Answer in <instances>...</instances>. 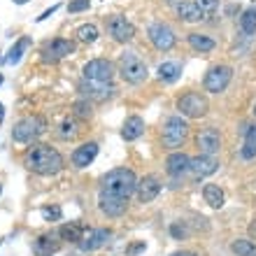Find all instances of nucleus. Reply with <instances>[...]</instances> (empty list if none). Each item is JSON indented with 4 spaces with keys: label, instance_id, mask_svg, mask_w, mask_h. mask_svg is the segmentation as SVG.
<instances>
[{
    "label": "nucleus",
    "instance_id": "nucleus-1",
    "mask_svg": "<svg viewBox=\"0 0 256 256\" xmlns=\"http://www.w3.org/2000/svg\"><path fill=\"white\" fill-rule=\"evenodd\" d=\"M24 163L28 170H33L38 175H56L63 168V156L52 144H35L26 152Z\"/></svg>",
    "mask_w": 256,
    "mask_h": 256
},
{
    "label": "nucleus",
    "instance_id": "nucleus-2",
    "mask_svg": "<svg viewBox=\"0 0 256 256\" xmlns=\"http://www.w3.org/2000/svg\"><path fill=\"white\" fill-rule=\"evenodd\" d=\"M135 189H138V177H135L133 170L114 168L102 177L100 194H108V196H114V198H122V200H128V198L135 194Z\"/></svg>",
    "mask_w": 256,
    "mask_h": 256
},
{
    "label": "nucleus",
    "instance_id": "nucleus-3",
    "mask_svg": "<svg viewBox=\"0 0 256 256\" xmlns=\"http://www.w3.org/2000/svg\"><path fill=\"white\" fill-rule=\"evenodd\" d=\"M119 72H122L124 82H128V84H142L147 80L149 70H147V63L142 61L135 52H124L119 56Z\"/></svg>",
    "mask_w": 256,
    "mask_h": 256
},
{
    "label": "nucleus",
    "instance_id": "nucleus-4",
    "mask_svg": "<svg viewBox=\"0 0 256 256\" xmlns=\"http://www.w3.org/2000/svg\"><path fill=\"white\" fill-rule=\"evenodd\" d=\"M44 130H47V122H44L42 116H24V119L12 128V138H14V142L28 144V142L38 140Z\"/></svg>",
    "mask_w": 256,
    "mask_h": 256
},
{
    "label": "nucleus",
    "instance_id": "nucleus-5",
    "mask_svg": "<svg viewBox=\"0 0 256 256\" xmlns=\"http://www.w3.org/2000/svg\"><path fill=\"white\" fill-rule=\"evenodd\" d=\"M186 135H189V124H186V119H182V114L170 116L168 122H166V126H163V144L170 149L182 147L184 140H186Z\"/></svg>",
    "mask_w": 256,
    "mask_h": 256
},
{
    "label": "nucleus",
    "instance_id": "nucleus-6",
    "mask_svg": "<svg viewBox=\"0 0 256 256\" xmlns=\"http://www.w3.org/2000/svg\"><path fill=\"white\" fill-rule=\"evenodd\" d=\"M177 110H180L182 116H186V119H200V116L208 114L210 102L205 96L196 94V91H189V94H184L182 98L177 100Z\"/></svg>",
    "mask_w": 256,
    "mask_h": 256
},
{
    "label": "nucleus",
    "instance_id": "nucleus-7",
    "mask_svg": "<svg viewBox=\"0 0 256 256\" xmlns=\"http://www.w3.org/2000/svg\"><path fill=\"white\" fill-rule=\"evenodd\" d=\"M84 80L88 82H100V84H112V77H114V63L108 61V58H94L84 66Z\"/></svg>",
    "mask_w": 256,
    "mask_h": 256
},
{
    "label": "nucleus",
    "instance_id": "nucleus-8",
    "mask_svg": "<svg viewBox=\"0 0 256 256\" xmlns=\"http://www.w3.org/2000/svg\"><path fill=\"white\" fill-rule=\"evenodd\" d=\"M230 80H233V70H230L228 66H214L208 70L202 86H205V91H210V94H222V91H226Z\"/></svg>",
    "mask_w": 256,
    "mask_h": 256
},
{
    "label": "nucleus",
    "instance_id": "nucleus-9",
    "mask_svg": "<svg viewBox=\"0 0 256 256\" xmlns=\"http://www.w3.org/2000/svg\"><path fill=\"white\" fill-rule=\"evenodd\" d=\"M147 35H149V42H152L158 52H170V49L175 47V30H172L168 24L156 21V24H152V26L147 28Z\"/></svg>",
    "mask_w": 256,
    "mask_h": 256
},
{
    "label": "nucleus",
    "instance_id": "nucleus-10",
    "mask_svg": "<svg viewBox=\"0 0 256 256\" xmlns=\"http://www.w3.org/2000/svg\"><path fill=\"white\" fill-rule=\"evenodd\" d=\"M74 52V42L72 40H63V38H56V40L47 42L42 47V61L44 63H58L61 58L70 56Z\"/></svg>",
    "mask_w": 256,
    "mask_h": 256
},
{
    "label": "nucleus",
    "instance_id": "nucleus-11",
    "mask_svg": "<svg viewBox=\"0 0 256 256\" xmlns=\"http://www.w3.org/2000/svg\"><path fill=\"white\" fill-rule=\"evenodd\" d=\"M108 33L114 42H130L135 38V26L122 14H112L108 19Z\"/></svg>",
    "mask_w": 256,
    "mask_h": 256
},
{
    "label": "nucleus",
    "instance_id": "nucleus-12",
    "mask_svg": "<svg viewBox=\"0 0 256 256\" xmlns=\"http://www.w3.org/2000/svg\"><path fill=\"white\" fill-rule=\"evenodd\" d=\"M196 144L200 149V154L214 156L222 149V135H219L216 128H202L200 133L196 135Z\"/></svg>",
    "mask_w": 256,
    "mask_h": 256
},
{
    "label": "nucleus",
    "instance_id": "nucleus-13",
    "mask_svg": "<svg viewBox=\"0 0 256 256\" xmlns=\"http://www.w3.org/2000/svg\"><path fill=\"white\" fill-rule=\"evenodd\" d=\"M216 168H219V161H216L214 156H205V154H198L189 163V172L194 180H202V177H208V175H214Z\"/></svg>",
    "mask_w": 256,
    "mask_h": 256
},
{
    "label": "nucleus",
    "instance_id": "nucleus-14",
    "mask_svg": "<svg viewBox=\"0 0 256 256\" xmlns=\"http://www.w3.org/2000/svg\"><path fill=\"white\" fill-rule=\"evenodd\" d=\"M135 194H138L140 202H152L156 196L161 194V180H158L156 175L142 177L140 182H138V189H135Z\"/></svg>",
    "mask_w": 256,
    "mask_h": 256
},
{
    "label": "nucleus",
    "instance_id": "nucleus-15",
    "mask_svg": "<svg viewBox=\"0 0 256 256\" xmlns=\"http://www.w3.org/2000/svg\"><path fill=\"white\" fill-rule=\"evenodd\" d=\"M108 240H110V230L108 228H91V230L84 233V238H82L77 244H80L82 252H96V250H100Z\"/></svg>",
    "mask_w": 256,
    "mask_h": 256
},
{
    "label": "nucleus",
    "instance_id": "nucleus-16",
    "mask_svg": "<svg viewBox=\"0 0 256 256\" xmlns=\"http://www.w3.org/2000/svg\"><path fill=\"white\" fill-rule=\"evenodd\" d=\"M80 91L86 96V98H94V100H108L110 96L114 94V86H112V84H100V82L84 80L80 84Z\"/></svg>",
    "mask_w": 256,
    "mask_h": 256
},
{
    "label": "nucleus",
    "instance_id": "nucleus-17",
    "mask_svg": "<svg viewBox=\"0 0 256 256\" xmlns=\"http://www.w3.org/2000/svg\"><path fill=\"white\" fill-rule=\"evenodd\" d=\"M98 208L108 216H122L128 208V200H122V198H114V196L108 194H98Z\"/></svg>",
    "mask_w": 256,
    "mask_h": 256
},
{
    "label": "nucleus",
    "instance_id": "nucleus-18",
    "mask_svg": "<svg viewBox=\"0 0 256 256\" xmlns=\"http://www.w3.org/2000/svg\"><path fill=\"white\" fill-rule=\"evenodd\" d=\"M98 156V144L96 142H84L82 147H77L72 152V166L74 168H86L94 163V158Z\"/></svg>",
    "mask_w": 256,
    "mask_h": 256
},
{
    "label": "nucleus",
    "instance_id": "nucleus-19",
    "mask_svg": "<svg viewBox=\"0 0 256 256\" xmlns=\"http://www.w3.org/2000/svg\"><path fill=\"white\" fill-rule=\"evenodd\" d=\"M189 163H191V158L184 154V152H172V154L166 158V170H168V175L180 177L189 170Z\"/></svg>",
    "mask_w": 256,
    "mask_h": 256
},
{
    "label": "nucleus",
    "instance_id": "nucleus-20",
    "mask_svg": "<svg viewBox=\"0 0 256 256\" xmlns=\"http://www.w3.org/2000/svg\"><path fill=\"white\" fill-rule=\"evenodd\" d=\"M144 133V119L142 116H128L126 122H124V128H122V138L126 142H133L138 140L140 135Z\"/></svg>",
    "mask_w": 256,
    "mask_h": 256
},
{
    "label": "nucleus",
    "instance_id": "nucleus-21",
    "mask_svg": "<svg viewBox=\"0 0 256 256\" xmlns=\"http://www.w3.org/2000/svg\"><path fill=\"white\" fill-rule=\"evenodd\" d=\"M177 14H180V19L186 21V24H196V21L205 19V14L198 10V5H196V2H189V0H184V2L177 5Z\"/></svg>",
    "mask_w": 256,
    "mask_h": 256
},
{
    "label": "nucleus",
    "instance_id": "nucleus-22",
    "mask_svg": "<svg viewBox=\"0 0 256 256\" xmlns=\"http://www.w3.org/2000/svg\"><path fill=\"white\" fill-rule=\"evenodd\" d=\"M240 156H242L244 161H250V158L256 156V124L244 126V144L240 149Z\"/></svg>",
    "mask_w": 256,
    "mask_h": 256
},
{
    "label": "nucleus",
    "instance_id": "nucleus-23",
    "mask_svg": "<svg viewBox=\"0 0 256 256\" xmlns=\"http://www.w3.org/2000/svg\"><path fill=\"white\" fill-rule=\"evenodd\" d=\"M202 198H205V202H208L210 208H224V200H226V196H224V191L216 186V184H205L202 186Z\"/></svg>",
    "mask_w": 256,
    "mask_h": 256
},
{
    "label": "nucleus",
    "instance_id": "nucleus-24",
    "mask_svg": "<svg viewBox=\"0 0 256 256\" xmlns=\"http://www.w3.org/2000/svg\"><path fill=\"white\" fill-rule=\"evenodd\" d=\"M182 74V66L177 61H166L158 66V80L161 82H177Z\"/></svg>",
    "mask_w": 256,
    "mask_h": 256
},
{
    "label": "nucleus",
    "instance_id": "nucleus-25",
    "mask_svg": "<svg viewBox=\"0 0 256 256\" xmlns=\"http://www.w3.org/2000/svg\"><path fill=\"white\" fill-rule=\"evenodd\" d=\"M189 44L196 49V52H200V54H205V52H212V49L216 47L212 38H208V35H200V33H189Z\"/></svg>",
    "mask_w": 256,
    "mask_h": 256
},
{
    "label": "nucleus",
    "instance_id": "nucleus-26",
    "mask_svg": "<svg viewBox=\"0 0 256 256\" xmlns=\"http://www.w3.org/2000/svg\"><path fill=\"white\" fill-rule=\"evenodd\" d=\"M58 236L63 240H68V242H80L82 238H84V226L82 224H66V226H61Z\"/></svg>",
    "mask_w": 256,
    "mask_h": 256
},
{
    "label": "nucleus",
    "instance_id": "nucleus-27",
    "mask_svg": "<svg viewBox=\"0 0 256 256\" xmlns=\"http://www.w3.org/2000/svg\"><path fill=\"white\" fill-rule=\"evenodd\" d=\"M28 47H30V38H26V35H24V38H19V40H16V44H14V47L10 49V56H7L5 61L10 63V66L19 63V61H21V56H24V52H26Z\"/></svg>",
    "mask_w": 256,
    "mask_h": 256
},
{
    "label": "nucleus",
    "instance_id": "nucleus-28",
    "mask_svg": "<svg viewBox=\"0 0 256 256\" xmlns=\"http://www.w3.org/2000/svg\"><path fill=\"white\" fill-rule=\"evenodd\" d=\"M77 40L84 42V44H94L96 40H98V28L94 26V24H84V26L77 28Z\"/></svg>",
    "mask_w": 256,
    "mask_h": 256
},
{
    "label": "nucleus",
    "instance_id": "nucleus-29",
    "mask_svg": "<svg viewBox=\"0 0 256 256\" xmlns=\"http://www.w3.org/2000/svg\"><path fill=\"white\" fill-rule=\"evenodd\" d=\"M240 26H242L244 35H254L256 33V7L244 10L242 16H240Z\"/></svg>",
    "mask_w": 256,
    "mask_h": 256
},
{
    "label": "nucleus",
    "instance_id": "nucleus-30",
    "mask_svg": "<svg viewBox=\"0 0 256 256\" xmlns=\"http://www.w3.org/2000/svg\"><path fill=\"white\" fill-rule=\"evenodd\" d=\"M230 250L238 256H256V244L252 240H236L230 244Z\"/></svg>",
    "mask_w": 256,
    "mask_h": 256
},
{
    "label": "nucleus",
    "instance_id": "nucleus-31",
    "mask_svg": "<svg viewBox=\"0 0 256 256\" xmlns=\"http://www.w3.org/2000/svg\"><path fill=\"white\" fill-rule=\"evenodd\" d=\"M72 114L77 116V119H91L94 108H91V102H88V100H77L72 105Z\"/></svg>",
    "mask_w": 256,
    "mask_h": 256
},
{
    "label": "nucleus",
    "instance_id": "nucleus-32",
    "mask_svg": "<svg viewBox=\"0 0 256 256\" xmlns=\"http://www.w3.org/2000/svg\"><path fill=\"white\" fill-rule=\"evenodd\" d=\"M56 250V242H52V236H42V238H38V242H35V252L38 254H44V252H52Z\"/></svg>",
    "mask_w": 256,
    "mask_h": 256
},
{
    "label": "nucleus",
    "instance_id": "nucleus-33",
    "mask_svg": "<svg viewBox=\"0 0 256 256\" xmlns=\"http://www.w3.org/2000/svg\"><path fill=\"white\" fill-rule=\"evenodd\" d=\"M196 5H198V10H200L205 16H210V14L216 12V7H219V0H194Z\"/></svg>",
    "mask_w": 256,
    "mask_h": 256
},
{
    "label": "nucleus",
    "instance_id": "nucleus-34",
    "mask_svg": "<svg viewBox=\"0 0 256 256\" xmlns=\"http://www.w3.org/2000/svg\"><path fill=\"white\" fill-rule=\"evenodd\" d=\"M74 135H77V122L74 119H66L61 124V138L68 140V138H74Z\"/></svg>",
    "mask_w": 256,
    "mask_h": 256
},
{
    "label": "nucleus",
    "instance_id": "nucleus-35",
    "mask_svg": "<svg viewBox=\"0 0 256 256\" xmlns=\"http://www.w3.org/2000/svg\"><path fill=\"white\" fill-rule=\"evenodd\" d=\"M42 216H44V222H58L63 216V212H61V208H42Z\"/></svg>",
    "mask_w": 256,
    "mask_h": 256
},
{
    "label": "nucleus",
    "instance_id": "nucleus-36",
    "mask_svg": "<svg viewBox=\"0 0 256 256\" xmlns=\"http://www.w3.org/2000/svg\"><path fill=\"white\" fill-rule=\"evenodd\" d=\"M88 5H91V0H70L68 2V12L70 14L84 12V10H88Z\"/></svg>",
    "mask_w": 256,
    "mask_h": 256
},
{
    "label": "nucleus",
    "instance_id": "nucleus-37",
    "mask_svg": "<svg viewBox=\"0 0 256 256\" xmlns=\"http://www.w3.org/2000/svg\"><path fill=\"white\" fill-rule=\"evenodd\" d=\"M170 233H172V238H175V240H184L189 230H186V226H184V224L177 222V224H172V226H170Z\"/></svg>",
    "mask_w": 256,
    "mask_h": 256
},
{
    "label": "nucleus",
    "instance_id": "nucleus-38",
    "mask_svg": "<svg viewBox=\"0 0 256 256\" xmlns=\"http://www.w3.org/2000/svg\"><path fill=\"white\" fill-rule=\"evenodd\" d=\"M140 252H144V242H133L130 247L126 250V256H138Z\"/></svg>",
    "mask_w": 256,
    "mask_h": 256
},
{
    "label": "nucleus",
    "instance_id": "nucleus-39",
    "mask_svg": "<svg viewBox=\"0 0 256 256\" xmlns=\"http://www.w3.org/2000/svg\"><path fill=\"white\" fill-rule=\"evenodd\" d=\"M56 10H58V5H52V7H49V10H44V12H42L40 16H38V21H44V19H49V16H52V14H54Z\"/></svg>",
    "mask_w": 256,
    "mask_h": 256
},
{
    "label": "nucleus",
    "instance_id": "nucleus-40",
    "mask_svg": "<svg viewBox=\"0 0 256 256\" xmlns=\"http://www.w3.org/2000/svg\"><path fill=\"white\" fill-rule=\"evenodd\" d=\"M172 256H196V254H194V252H175Z\"/></svg>",
    "mask_w": 256,
    "mask_h": 256
},
{
    "label": "nucleus",
    "instance_id": "nucleus-41",
    "mask_svg": "<svg viewBox=\"0 0 256 256\" xmlns=\"http://www.w3.org/2000/svg\"><path fill=\"white\" fill-rule=\"evenodd\" d=\"M2 119H5V110H2V102H0V124H2Z\"/></svg>",
    "mask_w": 256,
    "mask_h": 256
},
{
    "label": "nucleus",
    "instance_id": "nucleus-42",
    "mask_svg": "<svg viewBox=\"0 0 256 256\" xmlns=\"http://www.w3.org/2000/svg\"><path fill=\"white\" fill-rule=\"evenodd\" d=\"M12 2H14V5H26L28 0H12Z\"/></svg>",
    "mask_w": 256,
    "mask_h": 256
},
{
    "label": "nucleus",
    "instance_id": "nucleus-43",
    "mask_svg": "<svg viewBox=\"0 0 256 256\" xmlns=\"http://www.w3.org/2000/svg\"><path fill=\"white\" fill-rule=\"evenodd\" d=\"M166 2H180V0H166Z\"/></svg>",
    "mask_w": 256,
    "mask_h": 256
},
{
    "label": "nucleus",
    "instance_id": "nucleus-44",
    "mask_svg": "<svg viewBox=\"0 0 256 256\" xmlns=\"http://www.w3.org/2000/svg\"><path fill=\"white\" fill-rule=\"evenodd\" d=\"M0 84H2V74H0Z\"/></svg>",
    "mask_w": 256,
    "mask_h": 256
},
{
    "label": "nucleus",
    "instance_id": "nucleus-45",
    "mask_svg": "<svg viewBox=\"0 0 256 256\" xmlns=\"http://www.w3.org/2000/svg\"><path fill=\"white\" fill-rule=\"evenodd\" d=\"M254 114H256V105H254Z\"/></svg>",
    "mask_w": 256,
    "mask_h": 256
}]
</instances>
